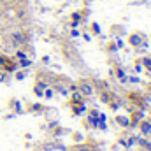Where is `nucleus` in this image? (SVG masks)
Returning a JSON list of instances; mask_svg holds the SVG:
<instances>
[{
	"instance_id": "f257e3e1",
	"label": "nucleus",
	"mask_w": 151,
	"mask_h": 151,
	"mask_svg": "<svg viewBox=\"0 0 151 151\" xmlns=\"http://www.w3.org/2000/svg\"><path fill=\"white\" fill-rule=\"evenodd\" d=\"M81 93H83V95H91V93H93V88H91L90 84L84 83V84L81 86Z\"/></svg>"
},
{
	"instance_id": "f03ea898",
	"label": "nucleus",
	"mask_w": 151,
	"mask_h": 151,
	"mask_svg": "<svg viewBox=\"0 0 151 151\" xmlns=\"http://www.w3.org/2000/svg\"><path fill=\"white\" fill-rule=\"evenodd\" d=\"M14 42H25V37L21 34H14Z\"/></svg>"
},
{
	"instance_id": "7ed1b4c3",
	"label": "nucleus",
	"mask_w": 151,
	"mask_h": 151,
	"mask_svg": "<svg viewBox=\"0 0 151 151\" xmlns=\"http://www.w3.org/2000/svg\"><path fill=\"white\" fill-rule=\"evenodd\" d=\"M130 42H132V44H141V37H139V35H132V37H130Z\"/></svg>"
},
{
	"instance_id": "20e7f679",
	"label": "nucleus",
	"mask_w": 151,
	"mask_h": 151,
	"mask_svg": "<svg viewBox=\"0 0 151 151\" xmlns=\"http://www.w3.org/2000/svg\"><path fill=\"white\" fill-rule=\"evenodd\" d=\"M142 132H144V134H150L151 132V125L150 123H144V125H142Z\"/></svg>"
},
{
	"instance_id": "39448f33",
	"label": "nucleus",
	"mask_w": 151,
	"mask_h": 151,
	"mask_svg": "<svg viewBox=\"0 0 151 151\" xmlns=\"http://www.w3.org/2000/svg\"><path fill=\"white\" fill-rule=\"evenodd\" d=\"M74 151H90L88 148H77V150H74Z\"/></svg>"
}]
</instances>
